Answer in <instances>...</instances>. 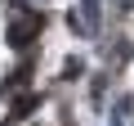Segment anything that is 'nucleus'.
<instances>
[{
	"label": "nucleus",
	"instance_id": "1",
	"mask_svg": "<svg viewBox=\"0 0 134 126\" xmlns=\"http://www.w3.org/2000/svg\"><path fill=\"white\" fill-rule=\"evenodd\" d=\"M36 32H40V18H36V14H23V18L9 27V45H27Z\"/></svg>",
	"mask_w": 134,
	"mask_h": 126
}]
</instances>
